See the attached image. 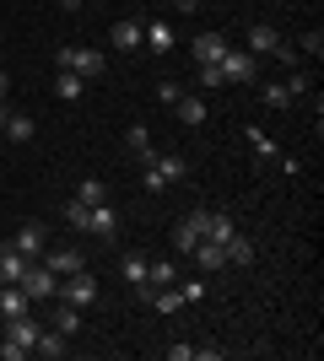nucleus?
<instances>
[{"mask_svg": "<svg viewBox=\"0 0 324 361\" xmlns=\"http://www.w3.org/2000/svg\"><path fill=\"white\" fill-rule=\"evenodd\" d=\"M216 65H222V81H238V87H248L260 75V54H248V49H227Z\"/></svg>", "mask_w": 324, "mask_h": 361, "instance_id": "obj_4", "label": "nucleus"}, {"mask_svg": "<svg viewBox=\"0 0 324 361\" xmlns=\"http://www.w3.org/2000/svg\"><path fill=\"white\" fill-rule=\"evenodd\" d=\"M195 81H200V87H227V81H222V65H200Z\"/></svg>", "mask_w": 324, "mask_h": 361, "instance_id": "obj_33", "label": "nucleus"}, {"mask_svg": "<svg viewBox=\"0 0 324 361\" xmlns=\"http://www.w3.org/2000/svg\"><path fill=\"white\" fill-rule=\"evenodd\" d=\"M173 281H179V270H173V264H168V259H152V270H146V286H173Z\"/></svg>", "mask_w": 324, "mask_h": 361, "instance_id": "obj_26", "label": "nucleus"}, {"mask_svg": "<svg viewBox=\"0 0 324 361\" xmlns=\"http://www.w3.org/2000/svg\"><path fill=\"white\" fill-rule=\"evenodd\" d=\"M108 44L124 49V54H136V49H140V16H119L114 32H108Z\"/></svg>", "mask_w": 324, "mask_h": 361, "instance_id": "obj_11", "label": "nucleus"}, {"mask_svg": "<svg viewBox=\"0 0 324 361\" xmlns=\"http://www.w3.org/2000/svg\"><path fill=\"white\" fill-rule=\"evenodd\" d=\"M146 270H152V259H146V254H124L119 259V275L130 281V286H146Z\"/></svg>", "mask_w": 324, "mask_h": 361, "instance_id": "obj_20", "label": "nucleus"}, {"mask_svg": "<svg viewBox=\"0 0 324 361\" xmlns=\"http://www.w3.org/2000/svg\"><path fill=\"white\" fill-rule=\"evenodd\" d=\"M0 135H11V140H32V135H38V124H32L28 114H6V130H0Z\"/></svg>", "mask_w": 324, "mask_h": 361, "instance_id": "obj_22", "label": "nucleus"}, {"mask_svg": "<svg viewBox=\"0 0 324 361\" xmlns=\"http://www.w3.org/2000/svg\"><path fill=\"white\" fill-rule=\"evenodd\" d=\"M168 6H179V11L189 16V11H195V6H200V0H168Z\"/></svg>", "mask_w": 324, "mask_h": 361, "instance_id": "obj_36", "label": "nucleus"}, {"mask_svg": "<svg viewBox=\"0 0 324 361\" xmlns=\"http://www.w3.org/2000/svg\"><path fill=\"white\" fill-rule=\"evenodd\" d=\"M11 248L16 254H28V259H44L49 254V232H44V221H22L11 232Z\"/></svg>", "mask_w": 324, "mask_h": 361, "instance_id": "obj_6", "label": "nucleus"}, {"mask_svg": "<svg viewBox=\"0 0 324 361\" xmlns=\"http://www.w3.org/2000/svg\"><path fill=\"white\" fill-rule=\"evenodd\" d=\"M184 157H173V151H162V157H152V162H140V189L146 195H162V189H173V183H184Z\"/></svg>", "mask_w": 324, "mask_h": 361, "instance_id": "obj_1", "label": "nucleus"}, {"mask_svg": "<svg viewBox=\"0 0 324 361\" xmlns=\"http://www.w3.org/2000/svg\"><path fill=\"white\" fill-rule=\"evenodd\" d=\"M124 146L136 151L140 162H152L157 151H152V130H146V124H130V130H124Z\"/></svg>", "mask_w": 324, "mask_h": 361, "instance_id": "obj_19", "label": "nucleus"}, {"mask_svg": "<svg viewBox=\"0 0 324 361\" xmlns=\"http://www.w3.org/2000/svg\"><path fill=\"white\" fill-rule=\"evenodd\" d=\"M60 302H71V307H92L97 302V275L92 270H76L60 281Z\"/></svg>", "mask_w": 324, "mask_h": 361, "instance_id": "obj_5", "label": "nucleus"}, {"mask_svg": "<svg viewBox=\"0 0 324 361\" xmlns=\"http://www.w3.org/2000/svg\"><path fill=\"white\" fill-rule=\"evenodd\" d=\"M54 97H60V103H81V97H87V75L54 71Z\"/></svg>", "mask_w": 324, "mask_h": 361, "instance_id": "obj_16", "label": "nucleus"}, {"mask_svg": "<svg viewBox=\"0 0 324 361\" xmlns=\"http://www.w3.org/2000/svg\"><path fill=\"white\" fill-rule=\"evenodd\" d=\"M260 97H265V108H292V92L287 87H265Z\"/></svg>", "mask_w": 324, "mask_h": 361, "instance_id": "obj_32", "label": "nucleus"}, {"mask_svg": "<svg viewBox=\"0 0 324 361\" xmlns=\"http://www.w3.org/2000/svg\"><path fill=\"white\" fill-rule=\"evenodd\" d=\"M281 87L292 92V103H297V97H308V92H313V81H308V75H303V71H292V75H287V81H281Z\"/></svg>", "mask_w": 324, "mask_h": 361, "instance_id": "obj_30", "label": "nucleus"}, {"mask_svg": "<svg viewBox=\"0 0 324 361\" xmlns=\"http://www.w3.org/2000/svg\"><path fill=\"white\" fill-rule=\"evenodd\" d=\"M87 216H92V205H81V200H65L60 205V221L76 226V232H87Z\"/></svg>", "mask_w": 324, "mask_h": 361, "instance_id": "obj_24", "label": "nucleus"}, {"mask_svg": "<svg viewBox=\"0 0 324 361\" xmlns=\"http://www.w3.org/2000/svg\"><path fill=\"white\" fill-rule=\"evenodd\" d=\"M140 44L152 49V54H173V49H179V32H173V22H146V27H140Z\"/></svg>", "mask_w": 324, "mask_h": 361, "instance_id": "obj_8", "label": "nucleus"}, {"mask_svg": "<svg viewBox=\"0 0 324 361\" xmlns=\"http://www.w3.org/2000/svg\"><path fill=\"white\" fill-rule=\"evenodd\" d=\"M54 329H60L65 340H71V334L81 329V307H71V302H60V297H54Z\"/></svg>", "mask_w": 324, "mask_h": 361, "instance_id": "obj_21", "label": "nucleus"}, {"mask_svg": "<svg viewBox=\"0 0 324 361\" xmlns=\"http://www.w3.org/2000/svg\"><path fill=\"white\" fill-rule=\"evenodd\" d=\"M32 259L28 254H16L11 243H0V286H22V275H28Z\"/></svg>", "mask_w": 324, "mask_h": 361, "instance_id": "obj_9", "label": "nucleus"}, {"mask_svg": "<svg viewBox=\"0 0 324 361\" xmlns=\"http://www.w3.org/2000/svg\"><path fill=\"white\" fill-rule=\"evenodd\" d=\"M189 54H195V65H216L227 54V38H222V32H200V38L189 44Z\"/></svg>", "mask_w": 324, "mask_h": 361, "instance_id": "obj_13", "label": "nucleus"}, {"mask_svg": "<svg viewBox=\"0 0 324 361\" xmlns=\"http://www.w3.org/2000/svg\"><path fill=\"white\" fill-rule=\"evenodd\" d=\"M244 140H248V151H254L260 162H276V146H270V135H265V130H244Z\"/></svg>", "mask_w": 324, "mask_h": 361, "instance_id": "obj_27", "label": "nucleus"}, {"mask_svg": "<svg viewBox=\"0 0 324 361\" xmlns=\"http://www.w3.org/2000/svg\"><path fill=\"white\" fill-rule=\"evenodd\" d=\"M76 200H81V205H103V200H108V183H103V178H87V183L76 189Z\"/></svg>", "mask_w": 324, "mask_h": 361, "instance_id": "obj_29", "label": "nucleus"}, {"mask_svg": "<svg viewBox=\"0 0 324 361\" xmlns=\"http://www.w3.org/2000/svg\"><path fill=\"white\" fill-rule=\"evenodd\" d=\"M222 248H227V264H254V243H248V238H238V232H232V238L222 243Z\"/></svg>", "mask_w": 324, "mask_h": 361, "instance_id": "obj_23", "label": "nucleus"}, {"mask_svg": "<svg viewBox=\"0 0 324 361\" xmlns=\"http://www.w3.org/2000/svg\"><path fill=\"white\" fill-rule=\"evenodd\" d=\"M65 350H71V345H65V334L54 329V324H49V329L38 334V345H32V356H44V361H60Z\"/></svg>", "mask_w": 324, "mask_h": 361, "instance_id": "obj_18", "label": "nucleus"}, {"mask_svg": "<svg viewBox=\"0 0 324 361\" xmlns=\"http://www.w3.org/2000/svg\"><path fill=\"white\" fill-rule=\"evenodd\" d=\"M281 49H287V38H281L276 27H265V22L248 27V54H281Z\"/></svg>", "mask_w": 324, "mask_h": 361, "instance_id": "obj_12", "label": "nucleus"}, {"mask_svg": "<svg viewBox=\"0 0 324 361\" xmlns=\"http://www.w3.org/2000/svg\"><path fill=\"white\" fill-rule=\"evenodd\" d=\"M22 291H28L32 302H54V297H60V275L49 270L44 259H32L28 275H22Z\"/></svg>", "mask_w": 324, "mask_h": 361, "instance_id": "obj_3", "label": "nucleus"}, {"mask_svg": "<svg viewBox=\"0 0 324 361\" xmlns=\"http://www.w3.org/2000/svg\"><path fill=\"white\" fill-rule=\"evenodd\" d=\"M54 71H76V75H87V81H97V75L108 71V60H103V49L60 44V49H54Z\"/></svg>", "mask_w": 324, "mask_h": 361, "instance_id": "obj_2", "label": "nucleus"}, {"mask_svg": "<svg viewBox=\"0 0 324 361\" xmlns=\"http://www.w3.org/2000/svg\"><path fill=\"white\" fill-rule=\"evenodd\" d=\"M168 361H195V345H184V340H179V345H168Z\"/></svg>", "mask_w": 324, "mask_h": 361, "instance_id": "obj_35", "label": "nucleus"}, {"mask_svg": "<svg viewBox=\"0 0 324 361\" xmlns=\"http://www.w3.org/2000/svg\"><path fill=\"white\" fill-rule=\"evenodd\" d=\"M179 97H184V81H157V103H179Z\"/></svg>", "mask_w": 324, "mask_h": 361, "instance_id": "obj_31", "label": "nucleus"}, {"mask_svg": "<svg viewBox=\"0 0 324 361\" xmlns=\"http://www.w3.org/2000/svg\"><path fill=\"white\" fill-rule=\"evenodd\" d=\"M87 232H92L97 243H114V238H119V216H114V205H108V200H103V205H92V216H87Z\"/></svg>", "mask_w": 324, "mask_h": 361, "instance_id": "obj_10", "label": "nucleus"}, {"mask_svg": "<svg viewBox=\"0 0 324 361\" xmlns=\"http://www.w3.org/2000/svg\"><path fill=\"white\" fill-rule=\"evenodd\" d=\"M44 264H49V270H54V275H60V281H65V275L87 270V254H81L76 243H65V248H49V254H44Z\"/></svg>", "mask_w": 324, "mask_h": 361, "instance_id": "obj_7", "label": "nucleus"}, {"mask_svg": "<svg viewBox=\"0 0 324 361\" xmlns=\"http://www.w3.org/2000/svg\"><path fill=\"white\" fill-rule=\"evenodd\" d=\"M0 130H6V103H0Z\"/></svg>", "mask_w": 324, "mask_h": 361, "instance_id": "obj_39", "label": "nucleus"}, {"mask_svg": "<svg viewBox=\"0 0 324 361\" xmlns=\"http://www.w3.org/2000/svg\"><path fill=\"white\" fill-rule=\"evenodd\" d=\"M6 87H11V81H6V71H0V103H6Z\"/></svg>", "mask_w": 324, "mask_h": 361, "instance_id": "obj_38", "label": "nucleus"}, {"mask_svg": "<svg viewBox=\"0 0 324 361\" xmlns=\"http://www.w3.org/2000/svg\"><path fill=\"white\" fill-rule=\"evenodd\" d=\"M60 11H81V0H60Z\"/></svg>", "mask_w": 324, "mask_h": 361, "instance_id": "obj_37", "label": "nucleus"}, {"mask_svg": "<svg viewBox=\"0 0 324 361\" xmlns=\"http://www.w3.org/2000/svg\"><path fill=\"white\" fill-rule=\"evenodd\" d=\"M195 243H200V232H195V221H189V216H184V221L173 226V248H179V254L189 259V248H195Z\"/></svg>", "mask_w": 324, "mask_h": 361, "instance_id": "obj_25", "label": "nucleus"}, {"mask_svg": "<svg viewBox=\"0 0 324 361\" xmlns=\"http://www.w3.org/2000/svg\"><path fill=\"white\" fill-rule=\"evenodd\" d=\"M238 226H232V216H222V211H211V221H205V238L211 243H227Z\"/></svg>", "mask_w": 324, "mask_h": 361, "instance_id": "obj_28", "label": "nucleus"}, {"mask_svg": "<svg viewBox=\"0 0 324 361\" xmlns=\"http://www.w3.org/2000/svg\"><path fill=\"white\" fill-rule=\"evenodd\" d=\"M303 54H313V60H319V54H324V32H319V27H313L308 38H303Z\"/></svg>", "mask_w": 324, "mask_h": 361, "instance_id": "obj_34", "label": "nucleus"}, {"mask_svg": "<svg viewBox=\"0 0 324 361\" xmlns=\"http://www.w3.org/2000/svg\"><path fill=\"white\" fill-rule=\"evenodd\" d=\"M32 307H38V302H32L22 286H0V318H6V324L22 318V313H32Z\"/></svg>", "mask_w": 324, "mask_h": 361, "instance_id": "obj_14", "label": "nucleus"}, {"mask_svg": "<svg viewBox=\"0 0 324 361\" xmlns=\"http://www.w3.org/2000/svg\"><path fill=\"white\" fill-rule=\"evenodd\" d=\"M189 259H195L200 270H227V248H222V243H211V238L195 243V248H189Z\"/></svg>", "mask_w": 324, "mask_h": 361, "instance_id": "obj_15", "label": "nucleus"}, {"mask_svg": "<svg viewBox=\"0 0 324 361\" xmlns=\"http://www.w3.org/2000/svg\"><path fill=\"white\" fill-rule=\"evenodd\" d=\"M173 114H179V124H189V130H195V124H205V114H211V108H205L200 92H184V97L173 103Z\"/></svg>", "mask_w": 324, "mask_h": 361, "instance_id": "obj_17", "label": "nucleus"}]
</instances>
